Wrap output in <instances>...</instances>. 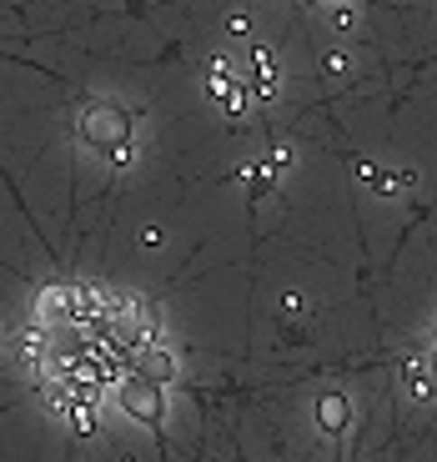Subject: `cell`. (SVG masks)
Returning a JSON list of instances; mask_svg holds the SVG:
<instances>
[{"mask_svg":"<svg viewBox=\"0 0 437 462\" xmlns=\"http://www.w3.org/2000/svg\"><path fill=\"white\" fill-rule=\"evenodd\" d=\"M121 407H126L136 422H146V428H162V417H166L162 387H151V382H141V377H131L126 387H121Z\"/></svg>","mask_w":437,"mask_h":462,"instance_id":"cell-2","label":"cell"},{"mask_svg":"<svg viewBox=\"0 0 437 462\" xmlns=\"http://www.w3.org/2000/svg\"><path fill=\"white\" fill-rule=\"evenodd\" d=\"M126 362H131V372H136L141 382H151V387H166V382L176 377V362L166 357L156 342H136V346L126 352Z\"/></svg>","mask_w":437,"mask_h":462,"instance_id":"cell-3","label":"cell"},{"mask_svg":"<svg viewBox=\"0 0 437 462\" xmlns=\"http://www.w3.org/2000/svg\"><path fill=\"white\" fill-rule=\"evenodd\" d=\"M317 417H322V428H327V432H337V428L347 422V402H342L337 393H327L322 402H317Z\"/></svg>","mask_w":437,"mask_h":462,"instance_id":"cell-4","label":"cell"},{"mask_svg":"<svg viewBox=\"0 0 437 462\" xmlns=\"http://www.w3.org/2000/svg\"><path fill=\"white\" fill-rule=\"evenodd\" d=\"M81 136H86V146H96V151H106V156L121 162L131 146V116L116 101H91L81 111Z\"/></svg>","mask_w":437,"mask_h":462,"instance_id":"cell-1","label":"cell"}]
</instances>
